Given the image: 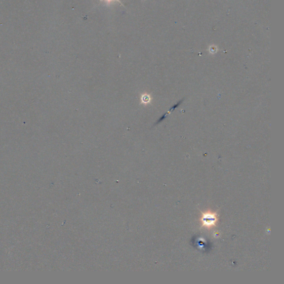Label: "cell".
Instances as JSON below:
<instances>
[{
	"mask_svg": "<svg viewBox=\"0 0 284 284\" xmlns=\"http://www.w3.org/2000/svg\"><path fill=\"white\" fill-rule=\"evenodd\" d=\"M218 216L217 212H213L210 210L201 212L200 218L201 227L208 230L216 227L218 222Z\"/></svg>",
	"mask_w": 284,
	"mask_h": 284,
	"instance_id": "cell-1",
	"label": "cell"
},
{
	"mask_svg": "<svg viewBox=\"0 0 284 284\" xmlns=\"http://www.w3.org/2000/svg\"><path fill=\"white\" fill-rule=\"evenodd\" d=\"M101 2H102V1H105V2H107L108 4H110V3H111V2H114V1H116V2H118V3H119L120 4H121L120 3L119 0H101Z\"/></svg>",
	"mask_w": 284,
	"mask_h": 284,
	"instance_id": "cell-2",
	"label": "cell"
}]
</instances>
